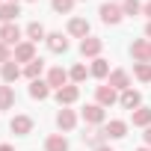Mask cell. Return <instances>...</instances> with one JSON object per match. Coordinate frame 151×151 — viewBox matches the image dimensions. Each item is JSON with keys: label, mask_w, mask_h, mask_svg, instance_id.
<instances>
[{"label": "cell", "mask_w": 151, "mask_h": 151, "mask_svg": "<svg viewBox=\"0 0 151 151\" xmlns=\"http://www.w3.org/2000/svg\"><path fill=\"white\" fill-rule=\"evenodd\" d=\"M136 151H151V148H148V145H145V148H136Z\"/></svg>", "instance_id": "37"}, {"label": "cell", "mask_w": 151, "mask_h": 151, "mask_svg": "<svg viewBox=\"0 0 151 151\" xmlns=\"http://www.w3.org/2000/svg\"><path fill=\"white\" fill-rule=\"evenodd\" d=\"M12 59V50H9V45H3L0 42V62H9Z\"/></svg>", "instance_id": "31"}, {"label": "cell", "mask_w": 151, "mask_h": 151, "mask_svg": "<svg viewBox=\"0 0 151 151\" xmlns=\"http://www.w3.org/2000/svg\"><path fill=\"white\" fill-rule=\"evenodd\" d=\"M15 104V92H12V86H0V110H9Z\"/></svg>", "instance_id": "27"}, {"label": "cell", "mask_w": 151, "mask_h": 151, "mask_svg": "<svg viewBox=\"0 0 151 151\" xmlns=\"http://www.w3.org/2000/svg\"><path fill=\"white\" fill-rule=\"evenodd\" d=\"M145 36H148V39H151V21H148V24H145Z\"/></svg>", "instance_id": "34"}, {"label": "cell", "mask_w": 151, "mask_h": 151, "mask_svg": "<svg viewBox=\"0 0 151 151\" xmlns=\"http://www.w3.org/2000/svg\"><path fill=\"white\" fill-rule=\"evenodd\" d=\"M15 62H33L36 59V45L33 42H21V45H15V56H12Z\"/></svg>", "instance_id": "8"}, {"label": "cell", "mask_w": 151, "mask_h": 151, "mask_svg": "<svg viewBox=\"0 0 151 151\" xmlns=\"http://www.w3.org/2000/svg\"><path fill=\"white\" fill-rule=\"evenodd\" d=\"M107 86H113L116 92H124V89H130V74H127L124 68H116V71H110Z\"/></svg>", "instance_id": "2"}, {"label": "cell", "mask_w": 151, "mask_h": 151, "mask_svg": "<svg viewBox=\"0 0 151 151\" xmlns=\"http://www.w3.org/2000/svg\"><path fill=\"white\" fill-rule=\"evenodd\" d=\"M83 142L92 145V148H101V145L107 142V130H104V127H89V130L83 133Z\"/></svg>", "instance_id": "15"}, {"label": "cell", "mask_w": 151, "mask_h": 151, "mask_svg": "<svg viewBox=\"0 0 151 151\" xmlns=\"http://www.w3.org/2000/svg\"><path fill=\"white\" fill-rule=\"evenodd\" d=\"M101 47H104V42H101V39H95V36H86V39L80 42V53H83V56H89V59H98Z\"/></svg>", "instance_id": "6"}, {"label": "cell", "mask_w": 151, "mask_h": 151, "mask_svg": "<svg viewBox=\"0 0 151 151\" xmlns=\"http://www.w3.org/2000/svg\"><path fill=\"white\" fill-rule=\"evenodd\" d=\"M0 151H15V148L12 145H0Z\"/></svg>", "instance_id": "35"}, {"label": "cell", "mask_w": 151, "mask_h": 151, "mask_svg": "<svg viewBox=\"0 0 151 151\" xmlns=\"http://www.w3.org/2000/svg\"><path fill=\"white\" fill-rule=\"evenodd\" d=\"M42 71H45V62H42V59H33L30 65H24V77H30V80H42Z\"/></svg>", "instance_id": "25"}, {"label": "cell", "mask_w": 151, "mask_h": 151, "mask_svg": "<svg viewBox=\"0 0 151 151\" xmlns=\"http://www.w3.org/2000/svg\"><path fill=\"white\" fill-rule=\"evenodd\" d=\"M95 151H113V148H110V145H101V148H95Z\"/></svg>", "instance_id": "36"}, {"label": "cell", "mask_w": 151, "mask_h": 151, "mask_svg": "<svg viewBox=\"0 0 151 151\" xmlns=\"http://www.w3.org/2000/svg\"><path fill=\"white\" fill-rule=\"evenodd\" d=\"M27 36H30V42H33V45H36V42H45V39H47V33H45V27H42L39 21H33V24L27 27Z\"/></svg>", "instance_id": "26"}, {"label": "cell", "mask_w": 151, "mask_h": 151, "mask_svg": "<svg viewBox=\"0 0 151 151\" xmlns=\"http://www.w3.org/2000/svg\"><path fill=\"white\" fill-rule=\"evenodd\" d=\"M133 77L139 83H151V62H133Z\"/></svg>", "instance_id": "24"}, {"label": "cell", "mask_w": 151, "mask_h": 151, "mask_svg": "<svg viewBox=\"0 0 151 151\" xmlns=\"http://www.w3.org/2000/svg\"><path fill=\"white\" fill-rule=\"evenodd\" d=\"M130 119H133L136 127H148V124H151V107H139V110H133Z\"/></svg>", "instance_id": "23"}, {"label": "cell", "mask_w": 151, "mask_h": 151, "mask_svg": "<svg viewBox=\"0 0 151 151\" xmlns=\"http://www.w3.org/2000/svg\"><path fill=\"white\" fill-rule=\"evenodd\" d=\"M142 15H148V21H151V0H148V3H142Z\"/></svg>", "instance_id": "33"}, {"label": "cell", "mask_w": 151, "mask_h": 151, "mask_svg": "<svg viewBox=\"0 0 151 151\" xmlns=\"http://www.w3.org/2000/svg\"><path fill=\"white\" fill-rule=\"evenodd\" d=\"M18 15H21L18 3H3V6H0V21H3V24H15Z\"/></svg>", "instance_id": "22"}, {"label": "cell", "mask_w": 151, "mask_h": 151, "mask_svg": "<svg viewBox=\"0 0 151 151\" xmlns=\"http://www.w3.org/2000/svg\"><path fill=\"white\" fill-rule=\"evenodd\" d=\"M68 36H74V39L83 42V39L89 36V21H86V18H71V21H68Z\"/></svg>", "instance_id": "13"}, {"label": "cell", "mask_w": 151, "mask_h": 151, "mask_svg": "<svg viewBox=\"0 0 151 151\" xmlns=\"http://www.w3.org/2000/svg\"><path fill=\"white\" fill-rule=\"evenodd\" d=\"M9 127H12V133H18V136H27V133L33 130V119H30V116H15V119L9 122Z\"/></svg>", "instance_id": "17"}, {"label": "cell", "mask_w": 151, "mask_h": 151, "mask_svg": "<svg viewBox=\"0 0 151 151\" xmlns=\"http://www.w3.org/2000/svg\"><path fill=\"white\" fill-rule=\"evenodd\" d=\"M142 139H145V145H148V148H151V124H148V127H145V133H142Z\"/></svg>", "instance_id": "32"}, {"label": "cell", "mask_w": 151, "mask_h": 151, "mask_svg": "<svg viewBox=\"0 0 151 151\" xmlns=\"http://www.w3.org/2000/svg\"><path fill=\"white\" fill-rule=\"evenodd\" d=\"M21 74H24V71H21V65H18L15 59H9V62L0 65V77H3V83H15Z\"/></svg>", "instance_id": "12"}, {"label": "cell", "mask_w": 151, "mask_h": 151, "mask_svg": "<svg viewBox=\"0 0 151 151\" xmlns=\"http://www.w3.org/2000/svg\"><path fill=\"white\" fill-rule=\"evenodd\" d=\"M9 3H18V0H9Z\"/></svg>", "instance_id": "38"}, {"label": "cell", "mask_w": 151, "mask_h": 151, "mask_svg": "<svg viewBox=\"0 0 151 151\" xmlns=\"http://www.w3.org/2000/svg\"><path fill=\"white\" fill-rule=\"evenodd\" d=\"M68 71L62 68V65H53L50 71H47V86H53V89H62V86H68Z\"/></svg>", "instance_id": "4"}, {"label": "cell", "mask_w": 151, "mask_h": 151, "mask_svg": "<svg viewBox=\"0 0 151 151\" xmlns=\"http://www.w3.org/2000/svg\"><path fill=\"white\" fill-rule=\"evenodd\" d=\"M77 98H80V89H77V86H71V83L62 86V89H56V101H59V107H71Z\"/></svg>", "instance_id": "11"}, {"label": "cell", "mask_w": 151, "mask_h": 151, "mask_svg": "<svg viewBox=\"0 0 151 151\" xmlns=\"http://www.w3.org/2000/svg\"><path fill=\"white\" fill-rule=\"evenodd\" d=\"M50 95V86H47V80H30V98H36V101H45Z\"/></svg>", "instance_id": "20"}, {"label": "cell", "mask_w": 151, "mask_h": 151, "mask_svg": "<svg viewBox=\"0 0 151 151\" xmlns=\"http://www.w3.org/2000/svg\"><path fill=\"white\" fill-rule=\"evenodd\" d=\"M56 124H59V130H74V124H77V113L62 107V110L56 113Z\"/></svg>", "instance_id": "16"}, {"label": "cell", "mask_w": 151, "mask_h": 151, "mask_svg": "<svg viewBox=\"0 0 151 151\" xmlns=\"http://www.w3.org/2000/svg\"><path fill=\"white\" fill-rule=\"evenodd\" d=\"M83 122L92 124V127H98V124L104 122V107H101V104H86V107H83Z\"/></svg>", "instance_id": "10"}, {"label": "cell", "mask_w": 151, "mask_h": 151, "mask_svg": "<svg viewBox=\"0 0 151 151\" xmlns=\"http://www.w3.org/2000/svg\"><path fill=\"white\" fill-rule=\"evenodd\" d=\"M122 12L133 18V15H139V12H142V3H139V0H124V3H122Z\"/></svg>", "instance_id": "29"}, {"label": "cell", "mask_w": 151, "mask_h": 151, "mask_svg": "<svg viewBox=\"0 0 151 151\" xmlns=\"http://www.w3.org/2000/svg\"><path fill=\"white\" fill-rule=\"evenodd\" d=\"M89 74H92V77H98V80H107L110 77V62L107 59H92V65H89Z\"/></svg>", "instance_id": "19"}, {"label": "cell", "mask_w": 151, "mask_h": 151, "mask_svg": "<svg viewBox=\"0 0 151 151\" xmlns=\"http://www.w3.org/2000/svg\"><path fill=\"white\" fill-rule=\"evenodd\" d=\"M130 56L136 62H151V47H148V39H136L130 45Z\"/></svg>", "instance_id": "7"}, {"label": "cell", "mask_w": 151, "mask_h": 151, "mask_svg": "<svg viewBox=\"0 0 151 151\" xmlns=\"http://www.w3.org/2000/svg\"><path fill=\"white\" fill-rule=\"evenodd\" d=\"M95 98H98L95 104H101V107H113V104L119 101V92H116L113 86H107V83H104V86H98V89H95Z\"/></svg>", "instance_id": "9"}, {"label": "cell", "mask_w": 151, "mask_h": 151, "mask_svg": "<svg viewBox=\"0 0 151 151\" xmlns=\"http://www.w3.org/2000/svg\"><path fill=\"white\" fill-rule=\"evenodd\" d=\"M119 104H122L124 110H130V113H133V110H139V107H142V95H139V92L130 86V89L119 92Z\"/></svg>", "instance_id": "3"}, {"label": "cell", "mask_w": 151, "mask_h": 151, "mask_svg": "<svg viewBox=\"0 0 151 151\" xmlns=\"http://www.w3.org/2000/svg\"><path fill=\"white\" fill-rule=\"evenodd\" d=\"M148 47H151V39H148Z\"/></svg>", "instance_id": "39"}, {"label": "cell", "mask_w": 151, "mask_h": 151, "mask_svg": "<svg viewBox=\"0 0 151 151\" xmlns=\"http://www.w3.org/2000/svg\"><path fill=\"white\" fill-rule=\"evenodd\" d=\"M107 139H122L124 133H127V122H122V119H113V122H107Z\"/></svg>", "instance_id": "18"}, {"label": "cell", "mask_w": 151, "mask_h": 151, "mask_svg": "<svg viewBox=\"0 0 151 151\" xmlns=\"http://www.w3.org/2000/svg\"><path fill=\"white\" fill-rule=\"evenodd\" d=\"M74 9V0H53V12H62V15H68Z\"/></svg>", "instance_id": "30"}, {"label": "cell", "mask_w": 151, "mask_h": 151, "mask_svg": "<svg viewBox=\"0 0 151 151\" xmlns=\"http://www.w3.org/2000/svg\"><path fill=\"white\" fill-rule=\"evenodd\" d=\"M45 151H68V139L62 133H50L45 139Z\"/></svg>", "instance_id": "21"}, {"label": "cell", "mask_w": 151, "mask_h": 151, "mask_svg": "<svg viewBox=\"0 0 151 151\" xmlns=\"http://www.w3.org/2000/svg\"><path fill=\"white\" fill-rule=\"evenodd\" d=\"M0 6H3V3H0Z\"/></svg>", "instance_id": "40"}, {"label": "cell", "mask_w": 151, "mask_h": 151, "mask_svg": "<svg viewBox=\"0 0 151 151\" xmlns=\"http://www.w3.org/2000/svg\"><path fill=\"white\" fill-rule=\"evenodd\" d=\"M98 15H101V21L104 24H119L122 18H124V12H122V6H116L113 0H107V3L98 9Z\"/></svg>", "instance_id": "1"}, {"label": "cell", "mask_w": 151, "mask_h": 151, "mask_svg": "<svg viewBox=\"0 0 151 151\" xmlns=\"http://www.w3.org/2000/svg\"><path fill=\"white\" fill-rule=\"evenodd\" d=\"M68 77H71V80H74V83H83V80H86V77H89V68H86V65H83V62H77V65H74V68H71V71H68Z\"/></svg>", "instance_id": "28"}, {"label": "cell", "mask_w": 151, "mask_h": 151, "mask_svg": "<svg viewBox=\"0 0 151 151\" xmlns=\"http://www.w3.org/2000/svg\"><path fill=\"white\" fill-rule=\"evenodd\" d=\"M0 42H3V45H21V27L18 24H3V27H0Z\"/></svg>", "instance_id": "5"}, {"label": "cell", "mask_w": 151, "mask_h": 151, "mask_svg": "<svg viewBox=\"0 0 151 151\" xmlns=\"http://www.w3.org/2000/svg\"><path fill=\"white\" fill-rule=\"evenodd\" d=\"M45 45H47V50H53V53H65V50H68V39H65L62 33H47Z\"/></svg>", "instance_id": "14"}]
</instances>
